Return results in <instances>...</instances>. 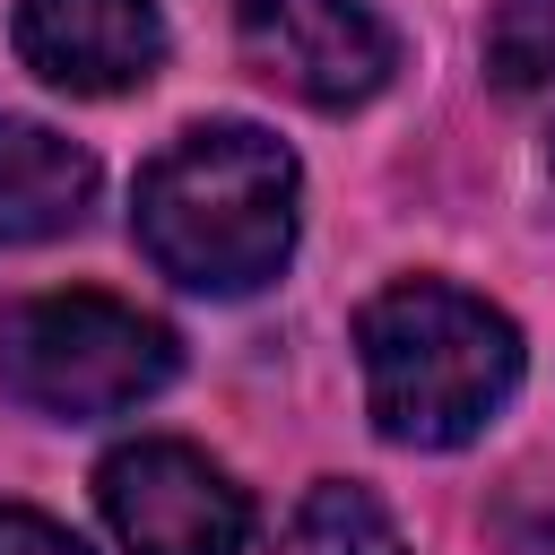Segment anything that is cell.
Listing matches in <instances>:
<instances>
[{
  "label": "cell",
  "instance_id": "obj_1",
  "mask_svg": "<svg viewBox=\"0 0 555 555\" xmlns=\"http://www.w3.org/2000/svg\"><path fill=\"white\" fill-rule=\"evenodd\" d=\"M295 156L260 121H191L139 165L130 234L191 295H251L295 251Z\"/></svg>",
  "mask_w": 555,
  "mask_h": 555
},
{
  "label": "cell",
  "instance_id": "obj_2",
  "mask_svg": "<svg viewBox=\"0 0 555 555\" xmlns=\"http://www.w3.org/2000/svg\"><path fill=\"white\" fill-rule=\"evenodd\" d=\"M364 356V408L408 451H460L477 442L512 390H520V330L451 286V278H399L356 312Z\"/></svg>",
  "mask_w": 555,
  "mask_h": 555
},
{
  "label": "cell",
  "instance_id": "obj_3",
  "mask_svg": "<svg viewBox=\"0 0 555 555\" xmlns=\"http://www.w3.org/2000/svg\"><path fill=\"white\" fill-rule=\"evenodd\" d=\"M173 330L113 295H43L9 321V382L43 416H121L173 382Z\"/></svg>",
  "mask_w": 555,
  "mask_h": 555
},
{
  "label": "cell",
  "instance_id": "obj_4",
  "mask_svg": "<svg viewBox=\"0 0 555 555\" xmlns=\"http://www.w3.org/2000/svg\"><path fill=\"white\" fill-rule=\"evenodd\" d=\"M243 69L286 87L312 113H356L399 78V35L373 0H243Z\"/></svg>",
  "mask_w": 555,
  "mask_h": 555
},
{
  "label": "cell",
  "instance_id": "obj_5",
  "mask_svg": "<svg viewBox=\"0 0 555 555\" xmlns=\"http://www.w3.org/2000/svg\"><path fill=\"white\" fill-rule=\"evenodd\" d=\"M95 503L121 555H243L251 546L243 486L191 442H121L95 468Z\"/></svg>",
  "mask_w": 555,
  "mask_h": 555
},
{
  "label": "cell",
  "instance_id": "obj_6",
  "mask_svg": "<svg viewBox=\"0 0 555 555\" xmlns=\"http://www.w3.org/2000/svg\"><path fill=\"white\" fill-rule=\"evenodd\" d=\"M9 43L61 95H130L165 69V9L156 0H17Z\"/></svg>",
  "mask_w": 555,
  "mask_h": 555
},
{
  "label": "cell",
  "instance_id": "obj_7",
  "mask_svg": "<svg viewBox=\"0 0 555 555\" xmlns=\"http://www.w3.org/2000/svg\"><path fill=\"white\" fill-rule=\"evenodd\" d=\"M95 208V156L43 121L0 113V243H52Z\"/></svg>",
  "mask_w": 555,
  "mask_h": 555
},
{
  "label": "cell",
  "instance_id": "obj_8",
  "mask_svg": "<svg viewBox=\"0 0 555 555\" xmlns=\"http://www.w3.org/2000/svg\"><path fill=\"white\" fill-rule=\"evenodd\" d=\"M286 555H408V538H399V520L364 486L321 477L295 503V520H286Z\"/></svg>",
  "mask_w": 555,
  "mask_h": 555
},
{
  "label": "cell",
  "instance_id": "obj_9",
  "mask_svg": "<svg viewBox=\"0 0 555 555\" xmlns=\"http://www.w3.org/2000/svg\"><path fill=\"white\" fill-rule=\"evenodd\" d=\"M0 555H87V538H78V529H61L52 512L0 503Z\"/></svg>",
  "mask_w": 555,
  "mask_h": 555
}]
</instances>
